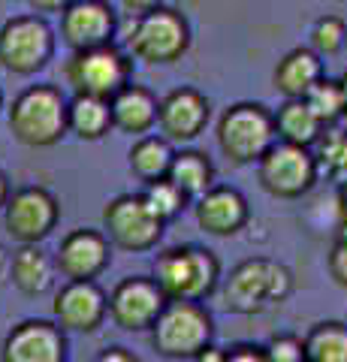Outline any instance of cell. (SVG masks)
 <instances>
[{"mask_svg": "<svg viewBox=\"0 0 347 362\" xmlns=\"http://www.w3.org/2000/svg\"><path fill=\"white\" fill-rule=\"evenodd\" d=\"M127 49L142 64H175L190 49V25L182 13L158 6L145 16H136L127 37Z\"/></svg>", "mask_w": 347, "mask_h": 362, "instance_id": "cell-6", "label": "cell"}, {"mask_svg": "<svg viewBox=\"0 0 347 362\" xmlns=\"http://www.w3.org/2000/svg\"><path fill=\"white\" fill-rule=\"evenodd\" d=\"M327 272L335 284L347 290V230H341L335 235V242L327 254Z\"/></svg>", "mask_w": 347, "mask_h": 362, "instance_id": "cell-32", "label": "cell"}, {"mask_svg": "<svg viewBox=\"0 0 347 362\" xmlns=\"http://www.w3.org/2000/svg\"><path fill=\"white\" fill-rule=\"evenodd\" d=\"M163 221L148 209L142 194H121L103 209V230L109 245L130 254L151 251L163 235Z\"/></svg>", "mask_w": 347, "mask_h": 362, "instance_id": "cell-10", "label": "cell"}, {"mask_svg": "<svg viewBox=\"0 0 347 362\" xmlns=\"http://www.w3.org/2000/svg\"><path fill=\"white\" fill-rule=\"evenodd\" d=\"M305 106L314 112V118L329 127V124H339L344 118V97H341V85L335 78H317L314 85L305 90Z\"/></svg>", "mask_w": 347, "mask_h": 362, "instance_id": "cell-28", "label": "cell"}, {"mask_svg": "<svg viewBox=\"0 0 347 362\" xmlns=\"http://www.w3.org/2000/svg\"><path fill=\"white\" fill-rule=\"evenodd\" d=\"M54 317L61 329L94 332L106 317V296L94 281H70L54 296Z\"/></svg>", "mask_w": 347, "mask_h": 362, "instance_id": "cell-18", "label": "cell"}, {"mask_svg": "<svg viewBox=\"0 0 347 362\" xmlns=\"http://www.w3.org/2000/svg\"><path fill=\"white\" fill-rule=\"evenodd\" d=\"M6 266H9V254L4 251V247H0V275L6 272Z\"/></svg>", "mask_w": 347, "mask_h": 362, "instance_id": "cell-41", "label": "cell"}, {"mask_svg": "<svg viewBox=\"0 0 347 362\" xmlns=\"http://www.w3.org/2000/svg\"><path fill=\"white\" fill-rule=\"evenodd\" d=\"M335 211H339L341 230H347V175L339 178V190H335Z\"/></svg>", "mask_w": 347, "mask_h": 362, "instance_id": "cell-35", "label": "cell"}, {"mask_svg": "<svg viewBox=\"0 0 347 362\" xmlns=\"http://www.w3.org/2000/svg\"><path fill=\"white\" fill-rule=\"evenodd\" d=\"M172 145L163 139V136H139L130 148V169L139 181H158L166 178L170 173V163H172Z\"/></svg>", "mask_w": 347, "mask_h": 362, "instance_id": "cell-25", "label": "cell"}, {"mask_svg": "<svg viewBox=\"0 0 347 362\" xmlns=\"http://www.w3.org/2000/svg\"><path fill=\"white\" fill-rule=\"evenodd\" d=\"M266 362H305V354H302V338L296 335H275L272 341L263 347Z\"/></svg>", "mask_w": 347, "mask_h": 362, "instance_id": "cell-31", "label": "cell"}, {"mask_svg": "<svg viewBox=\"0 0 347 362\" xmlns=\"http://www.w3.org/2000/svg\"><path fill=\"white\" fill-rule=\"evenodd\" d=\"M220 263L208 247L175 245L154 259V284L166 299L199 302L218 287Z\"/></svg>", "mask_w": 347, "mask_h": 362, "instance_id": "cell-2", "label": "cell"}, {"mask_svg": "<svg viewBox=\"0 0 347 362\" xmlns=\"http://www.w3.org/2000/svg\"><path fill=\"white\" fill-rule=\"evenodd\" d=\"M223 362H266V354L257 344H236L223 354Z\"/></svg>", "mask_w": 347, "mask_h": 362, "instance_id": "cell-33", "label": "cell"}, {"mask_svg": "<svg viewBox=\"0 0 347 362\" xmlns=\"http://www.w3.org/2000/svg\"><path fill=\"white\" fill-rule=\"evenodd\" d=\"M58 223V199L42 187H25L6 199V233L21 245H37Z\"/></svg>", "mask_w": 347, "mask_h": 362, "instance_id": "cell-13", "label": "cell"}, {"mask_svg": "<svg viewBox=\"0 0 347 362\" xmlns=\"http://www.w3.org/2000/svg\"><path fill=\"white\" fill-rule=\"evenodd\" d=\"M317 163L311 148L290 142H272L266 154L257 160V181L269 197L275 199H299L305 197L317 181Z\"/></svg>", "mask_w": 347, "mask_h": 362, "instance_id": "cell-7", "label": "cell"}, {"mask_svg": "<svg viewBox=\"0 0 347 362\" xmlns=\"http://www.w3.org/2000/svg\"><path fill=\"white\" fill-rule=\"evenodd\" d=\"M145 202H148V209L158 214V218L163 221V223H170V221H175L178 214L184 211V206H187V197L178 190L170 178H158V181H148V187H145Z\"/></svg>", "mask_w": 347, "mask_h": 362, "instance_id": "cell-29", "label": "cell"}, {"mask_svg": "<svg viewBox=\"0 0 347 362\" xmlns=\"http://www.w3.org/2000/svg\"><path fill=\"white\" fill-rule=\"evenodd\" d=\"M94 362H139V359L133 356L127 347H106L103 354L94 356Z\"/></svg>", "mask_w": 347, "mask_h": 362, "instance_id": "cell-34", "label": "cell"}, {"mask_svg": "<svg viewBox=\"0 0 347 362\" xmlns=\"http://www.w3.org/2000/svg\"><path fill=\"white\" fill-rule=\"evenodd\" d=\"M311 157L317 163V173H327L335 181L347 175V130L339 124H329L311 142Z\"/></svg>", "mask_w": 347, "mask_h": 362, "instance_id": "cell-27", "label": "cell"}, {"mask_svg": "<svg viewBox=\"0 0 347 362\" xmlns=\"http://www.w3.org/2000/svg\"><path fill=\"white\" fill-rule=\"evenodd\" d=\"M109 239L97 230H73L58 247L54 266L70 281H94L109 266Z\"/></svg>", "mask_w": 347, "mask_h": 362, "instance_id": "cell-17", "label": "cell"}, {"mask_svg": "<svg viewBox=\"0 0 347 362\" xmlns=\"http://www.w3.org/2000/svg\"><path fill=\"white\" fill-rule=\"evenodd\" d=\"M121 6H124L130 16H145V13H151V9L163 6V0H121Z\"/></svg>", "mask_w": 347, "mask_h": 362, "instance_id": "cell-36", "label": "cell"}, {"mask_svg": "<svg viewBox=\"0 0 347 362\" xmlns=\"http://www.w3.org/2000/svg\"><path fill=\"white\" fill-rule=\"evenodd\" d=\"M166 178H170L187 199H196L215 185V166H211V160L203 151L187 148V151L172 154V163H170Z\"/></svg>", "mask_w": 347, "mask_h": 362, "instance_id": "cell-23", "label": "cell"}, {"mask_svg": "<svg viewBox=\"0 0 347 362\" xmlns=\"http://www.w3.org/2000/svg\"><path fill=\"white\" fill-rule=\"evenodd\" d=\"M163 305H166V296L160 293V287L154 284V278L130 275L124 281H118V287L112 290V296L106 302V311L121 329L148 332L151 323L158 320Z\"/></svg>", "mask_w": 347, "mask_h": 362, "instance_id": "cell-11", "label": "cell"}, {"mask_svg": "<svg viewBox=\"0 0 347 362\" xmlns=\"http://www.w3.org/2000/svg\"><path fill=\"white\" fill-rule=\"evenodd\" d=\"M196 223L199 230L208 235H236L245 223H248L251 211H248V199H245L236 187L227 185H211L203 197H196Z\"/></svg>", "mask_w": 347, "mask_h": 362, "instance_id": "cell-16", "label": "cell"}, {"mask_svg": "<svg viewBox=\"0 0 347 362\" xmlns=\"http://www.w3.org/2000/svg\"><path fill=\"white\" fill-rule=\"evenodd\" d=\"M218 148L236 166L257 163L266 154V148L275 142V124L272 112L263 103H233L223 109L218 118Z\"/></svg>", "mask_w": 347, "mask_h": 362, "instance_id": "cell-5", "label": "cell"}, {"mask_svg": "<svg viewBox=\"0 0 347 362\" xmlns=\"http://www.w3.org/2000/svg\"><path fill=\"white\" fill-rule=\"evenodd\" d=\"M347 45V25L339 16H323L311 28V52H317L320 58H332Z\"/></svg>", "mask_w": 347, "mask_h": 362, "instance_id": "cell-30", "label": "cell"}, {"mask_svg": "<svg viewBox=\"0 0 347 362\" xmlns=\"http://www.w3.org/2000/svg\"><path fill=\"white\" fill-rule=\"evenodd\" d=\"M6 199H9V185H6V175L0 173V206H6Z\"/></svg>", "mask_w": 347, "mask_h": 362, "instance_id": "cell-39", "label": "cell"}, {"mask_svg": "<svg viewBox=\"0 0 347 362\" xmlns=\"http://www.w3.org/2000/svg\"><path fill=\"white\" fill-rule=\"evenodd\" d=\"M223 354H227V350H220V347H215V344H206L194 359H196V362H223Z\"/></svg>", "mask_w": 347, "mask_h": 362, "instance_id": "cell-38", "label": "cell"}, {"mask_svg": "<svg viewBox=\"0 0 347 362\" xmlns=\"http://www.w3.org/2000/svg\"><path fill=\"white\" fill-rule=\"evenodd\" d=\"M112 127L130 136H145L158 124V97L148 88L127 82L109 97Z\"/></svg>", "mask_w": 347, "mask_h": 362, "instance_id": "cell-19", "label": "cell"}, {"mask_svg": "<svg viewBox=\"0 0 347 362\" xmlns=\"http://www.w3.org/2000/svg\"><path fill=\"white\" fill-rule=\"evenodd\" d=\"M9 130L28 148H49L66 133V100L54 85H30L13 100Z\"/></svg>", "mask_w": 347, "mask_h": 362, "instance_id": "cell-3", "label": "cell"}, {"mask_svg": "<svg viewBox=\"0 0 347 362\" xmlns=\"http://www.w3.org/2000/svg\"><path fill=\"white\" fill-rule=\"evenodd\" d=\"M0 103H4V97H0Z\"/></svg>", "mask_w": 347, "mask_h": 362, "instance_id": "cell-42", "label": "cell"}, {"mask_svg": "<svg viewBox=\"0 0 347 362\" xmlns=\"http://www.w3.org/2000/svg\"><path fill=\"white\" fill-rule=\"evenodd\" d=\"M64 329L49 320L18 323L4 341V362H64Z\"/></svg>", "mask_w": 347, "mask_h": 362, "instance_id": "cell-15", "label": "cell"}, {"mask_svg": "<svg viewBox=\"0 0 347 362\" xmlns=\"http://www.w3.org/2000/svg\"><path fill=\"white\" fill-rule=\"evenodd\" d=\"M70 0H28V6L33 13H61Z\"/></svg>", "mask_w": 347, "mask_h": 362, "instance_id": "cell-37", "label": "cell"}, {"mask_svg": "<svg viewBox=\"0 0 347 362\" xmlns=\"http://www.w3.org/2000/svg\"><path fill=\"white\" fill-rule=\"evenodd\" d=\"M339 85H341V97H344V118H347V73L339 78Z\"/></svg>", "mask_w": 347, "mask_h": 362, "instance_id": "cell-40", "label": "cell"}, {"mask_svg": "<svg viewBox=\"0 0 347 362\" xmlns=\"http://www.w3.org/2000/svg\"><path fill=\"white\" fill-rule=\"evenodd\" d=\"M305 362H347V323H314L302 338Z\"/></svg>", "mask_w": 347, "mask_h": 362, "instance_id": "cell-26", "label": "cell"}, {"mask_svg": "<svg viewBox=\"0 0 347 362\" xmlns=\"http://www.w3.org/2000/svg\"><path fill=\"white\" fill-rule=\"evenodd\" d=\"M151 344L166 359H194L215 338L211 314L199 302L166 299L158 320L151 323Z\"/></svg>", "mask_w": 347, "mask_h": 362, "instance_id": "cell-4", "label": "cell"}, {"mask_svg": "<svg viewBox=\"0 0 347 362\" xmlns=\"http://www.w3.org/2000/svg\"><path fill=\"white\" fill-rule=\"evenodd\" d=\"M9 275H13V284L28 296H40L52 287V263L37 245H21V251L13 254Z\"/></svg>", "mask_w": 347, "mask_h": 362, "instance_id": "cell-24", "label": "cell"}, {"mask_svg": "<svg viewBox=\"0 0 347 362\" xmlns=\"http://www.w3.org/2000/svg\"><path fill=\"white\" fill-rule=\"evenodd\" d=\"M64 76L76 94L109 100L118 88L130 82V61L115 45H97V49L73 52L64 64Z\"/></svg>", "mask_w": 347, "mask_h": 362, "instance_id": "cell-9", "label": "cell"}, {"mask_svg": "<svg viewBox=\"0 0 347 362\" xmlns=\"http://www.w3.org/2000/svg\"><path fill=\"white\" fill-rule=\"evenodd\" d=\"M58 16H61V40L73 52L109 45L118 28L115 9L106 0H70Z\"/></svg>", "mask_w": 347, "mask_h": 362, "instance_id": "cell-12", "label": "cell"}, {"mask_svg": "<svg viewBox=\"0 0 347 362\" xmlns=\"http://www.w3.org/2000/svg\"><path fill=\"white\" fill-rule=\"evenodd\" d=\"M66 130L76 133L85 142H97L112 130V115H109V100L103 97H88L76 94L66 103Z\"/></svg>", "mask_w": 347, "mask_h": 362, "instance_id": "cell-22", "label": "cell"}, {"mask_svg": "<svg viewBox=\"0 0 347 362\" xmlns=\"http://www.w3.org/2000/svg\"><path fill=\"white\" fill-rule=\"evenodd\" d=\"M320 76H323L320 54L299 45V49H290L284 58L275 64L272 82L284 100H299V97H305V90L314 85Z\"/></svg>", "mask_w": 347, "mask_h": 362, "instance_id": "cell-20", "label": "cell"}, {"mask_svg": "<svg viewBox=\"0 0 347 362\" xmlns=\"http://www.w3.org/2000/svg\"><path fill=\"white\" fill-rule=\"evenodd\" d=\"M208 100L196 88H175L158 100V127L166 142H194L208 124Z\"/></svg>", "mask_w": 347, "mask_h": 362, "instance_id": "cell-14", "label": "cell"}, {"mask_svg": "<svg viewBox=\"0 0 347 362\" xmlns=\"http://www.w3.org/2000/svg\"><path fill=\"white\" fill-rule=\"evenodd\" d=\"M293 293V275L284 263L269 257H251L239 263L223 281L220 299L233 314H266Z\"/></svg>", "mask_w": 347, "mask_h": 362, "instance_id": "cell-1", "label": "cell"}, {"mask_svg": "<svg viewBox=\"0 0 347 362\" xmlns=\"http://www.w3.org/2000/svg\"><path fill=\"white\" fill-rule=\"evenodd\" d=\"M54 30L42 16H13L0 28V66L13 76H33L52 61Z\"/></svg>", "mask_w": 347, "mask_h": 362, "instance_id": "cell-8", "label": "cell"}, {"mask_svg": "<svg viewBox=\"0 0 347 362\" xmlns=\"http://www.w3.org/2000/svg\"><path fill=\"white\" fill-rule=\"evenodd\" d=\"M272 124H275V139L278 142H290V145H302L311 148V142L317 139V133L323 130V124L314 118V112L305 106V100H284L278 112H272Z\"/></svg>", "mask_w": 347, "mask_h": 362, "instance_id": "cell-21", "label": "cell"}]
</instances>
